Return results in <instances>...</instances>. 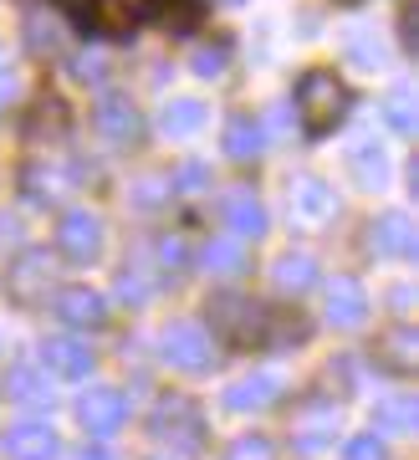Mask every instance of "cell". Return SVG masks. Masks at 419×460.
I'll list each match as a JSON object with an SVG mask.
<instances>
[{
    "instance_id": "603a6c76",
    "label": "cell",
    "mask_w": 419,
    "mask_h": 460,
    "mask_svg": "<svg viewBox=\"0 0 419 460\" xmlns=\"http://www.w3.org/2000/svg\"><path fill=\"white\" fill-rule=\"evenodd\" d=\"M200 261H205V271H215V277H241L245 266H251V256H245V246L236 235H215V241H205Z\"/></svg>"
},
{
    "instance_id": "5bb4252c",
    "label": "cell",
    "mask_w": 419,
    "mask_h": 460,
    "mask_svg": "<svg viewBox=\"0 0 419 460\" xmlns=\"http://www.w3.org/2000/svg\"><path fill=\"white\" fill-rule=\"evenodd\" d=\"M0 445H5L11 460H57L62 456V440H57V429L47 420H21V425H11L0 435Z\"/></svg>"
},
{
    "instance_id": "f546056e",
    "label": "cell",
    "mask_w": 419,
    "mask_h": 460,
    "mask_svg": "<svg viewBox=\"0 0 419 460\" xmlns=\"http://www.w3.org/2000/svg\"><path fill=\"white\" fill-rule=\"evenodd\" d=\"M118 296H123L129 307H144L148 296H154V277H148L144 266H123V271H118Z\"/></svg>"
},
{
    "instance_id": "ffe728a7",
    "label": "cell",
    "mask_w": 419,
    "mask_h": 460,
    "mask_svg": "<svg viewBox=\"0 0 419 460\" xmlns=\"http://www.w3.org/2000/svg\"><path fill=\"white\" fill-rule=\"evenodd\" d=\"M272 281L281 287V292H307V287H317L323 281V271H317V256L312 251H287V256H276L272 266Z\"/></svg>"
},
{
    "instance_id": "836d02e7",
    "label": "cell",
    "mask_w": 419,
    "mask_h": 460,
    "mask_svg": "<svg viewBox=\"0 0 419 460\" xmlns=\"http://www.w3.org/2000/svg\"><path fill=\"white\" fill-rule=\"evenodd\" d=\"M226 57H230V47L226 41H215V47H200L194 51V77H220V72H226Z\"/></svg>"
},
{
    "instance_id": "2e32d148",
    "label": "cell",
    "mask_w": 419,
    "mask_h": 460,
    "mask_svg": "<svg viewBox=\"0 0 419 460\" xmlns=\"http://www.w3.org/2000/svg\"><path fill=\"white\" fill-rule=\"evenodd\" d=\"M5 394L16 399L21 410H41V414H51V404H57L51 378L41 374V368H31V363H16V368L5 374Z\"/></svg>"
},
{
    "instance_id": "f35d334b",
    "label": "cell",
    "mask_w": 419,
    "mask_h": 460,
    "mask_svg": "<svg viewBox=\"0 0 419 460\" xmlns=\"http://www.w3.org/2000/svg\"><path fill=\"white\" fill-rule=\"evenodd\" d=\"M404 26H399V31H404V51H415V41H419V36H415V5H404Z\"/></svg>"
},
{
    "instance_id": "5b68a950",
    "label": "cell",
    "mask_w": 419,
    "mask_h": 460,
    "mask_svg": "<svg viewBox=\"0 0 419 460\" xmlns=\"http://www.w3.org/2000/svg\"><path fill=\"white\" fill-rule=\"evenodd\" d=\"M77 425L87 429L93 440L118 435V429L129 425V394H123V389H113V384H97V389H87V394L77 399Z\"/></svg>"
},
{
    "instance_id": "484cf974",
    "label": "cell",
    "mask_w": 419,
    "mask_h": 460,
    "mask_svg": "<svg viewBox=\"0 0 419 460\" xmlns=\"http://www.w3.org/2000/svg\"><path fill=\"white\" fill-rule=\"evenodd\" d=\"M343 51H348V62H353V66H363V72H379V66L388 62L384 41H379L373 31H363V26H358V31H348V41H343Z\"/></svg>"
},
{
    "instance_id": "44dd1931",
    "label": "cell",
    "mask_w": 419,
    "mask_h": 460,
    "mask_svg": "<svg viewBox=\"0 0 419 460\" xmlns=\"http://www.w3.org/2000/svg\"><path fill=\"white\" fill-rule=\"evenodd\" d=\"M415 425H419L415 394L394 389V394L373 399V429H388V435H415Z\"/></svg>"
},
{
    "instance_id": "ba28073f",
    "label": "cell",
    "mask_w": 419,
    "mask_h": 460,
    "mask_svg": "<svg viewBox=\"0 0 419 460\" xmlns=\"http://www.w3.org/2000/svg\"><path fill=\"white\" fill-rule=\"evenodd\" d=\"M323 317H327V328H338V332L363 328V323H369V287H363L358 277H333L327 281Z\"/></svg>"
},
{
    "instance_id": "3957f363",
    "label": "cell",
    "mask_w": 419,
    "mask_h": 460,
    "mask_svg": "<svg viewBox=\"0 0 419 460\" xmlns=\"http://www.w3.org/2000/svg\"><path fill=\"white\" fill-rule=\"evenodd\" d=\"M148 435L164 440L169 450H179V456H200V450H205V414H200L194 399L164 394L159 404L148 410Z\"/></svg>"
},
{
    "instance_id": "ab89813d",
    "label": "cell",
    "mask_w": 419,
    "mask_h": 460,
    "mask_svg": "<svg viewBox=\"0 0 419 460\" xmlns=\"http://www.w3.org/2000/svg\"><path fill=\"white\" fill-rule=\"evenodd\" d=\"M5 241H21V220H11V215H0V246Z\"/></svg>"
},
{
    "instance_id": "cb8c5ba5",
    "label": "cell",
    "mask_w": 419,
    "mask_h": 460,
    "mask_svg": "<svg viewBox=\"0 0 419 460\" xmlns=\"http://www.w3.org/2000/svg\"><path fill=\"white\" fill-rule=\"evenodd\" d=\"M261 148H266V128H261L251 113H236L226 123V154L230 159H256Z\"/></svg>"
},
{
    "instance_id": "ac0fdd59",
    "label": "cell",
    "mask_w": 419,
    "mask_h": 460,
    "mask_svg": "<svg viewBox=\"0 0 419 460\" xmlns=\"http://www.w3.org/2000/svg\"><path fill=\"white\" fill-rule=\"evenodd\" d=\"M226 226H230V235H236V241H256V235H266V205H261L251 190H230Z\"/></svg>"
},
{
    "instance_id": "277c9868",
    "label": "cell",
    "mask_w": 419,
    "mask_h": 460,
    "mask_svg": "<svg viewBox=\"0 0 419 460\" xmlns=\"http://www.w3.org/2000/svg\"><path fill=\"white\" fill-rule=\"evenodd\" d=\"M159 358L179 374H210L220 363V348H215V332L200 323H169L159 332Z\"/></svg>"
},
{
    "instance_id": "d4e9b609",
    "label": "cell",
    "mask_w": 419,
    "mask_h": 460,
    "mask_svg": "<svg viewBox=\"0 0 419 460\" xmlns=\"http://www.w3.org/2000/svg\"><path fill=\"white\" fill-rule=\"evenodd\" d=\"M373 358L388 363L394 374H409V368H415V332H409V328L384 332V338H379V348H373Z\"/></svg>"
},
{
    "instance_id": "d6a6232c",
    "label": "cell",
    "mask_w": 419,
    "mask_h": 460,
    "mask_svg": "<svg viewBox=\"0 0 419 460\" xmlns=\"http://www.w3.org/2000/svg\"><path fill=\"white\" fill-rule=\"evenodd\" d=\"M343 460H388V445L373 429H363V435H353V440L343 445Z\"/></svg>"
},
{
    "instance_id": "7c38bea8",
    "label": "cell",
    "mask_w": 419,
    "mask_h": 460,
    "mask_svg": "<svg viewBox=\"0 0 419 460\" xmlns=\"http://www.w3.org/2000/svg\"><path fill=\"white\" fill-rule=\"evenodd\" d=\"M36 358H41V374L47 378H67V384H77V378L93 374V348L82 343V338H47V343L36 348Z\"/></svg>"
},
{
    "instance_id": "60d3db41",
    "label": "cell",
    "mask_w": 419,
    "mask_h": 460,
    "mask_svg": "<svg viewBox=\"0 0 419 460\" xmlns=\"http://www.w3.org/2000/svg\"><path fill=\"white\" fill-rule=\"evenodd\" d=\"M388 302H394V313H409V287H394V292H388Z\"/></svg>"
},
{
    "instance_id": "d590c367",
    "label": "cell",
    "mask_w": 419,
    "mask_h": 460,
    "mask_svg": "<svg viewBox=\"0 0 419 460\" xmlns=\"http://www.w3.org/2000/svg\"><path fill=\"white\" fill-rule=\"evenodd\" d=\"M159 261L169 266V271H184V241H179V235H164L159 241Z\"/></svg>"
},
{
    "instance_id": "1f68e13d",
    "label": "cell",
    "mask_w": 419,
    "mask_h": 460,
    "mask_svg": "<svg viewBox=\"0 0 419 460\" xmlns=\"http://www.w3.org/2000/svg\"><path fill=\"white\" fill-rule=\"evenodd\" d=\"M226 460H276V445L266 440V435H256V429H251V435H241V440L226 450Z\"/></svg>"
},
{
    "instance_id": "e0dca14e",
    "label": "cell",
    "mask_w": 419,
    "mask_h": 460,
    "mask_svg": "<svg viewBox=\"0 0 419 460\" xmlns=\"http://www.w3.org/2000/svg\"><path fill=\"white\" fill-rule=\"evenodd\" d=\"M77 169H57V164H31L26 169V199L31 205H62L77 190Z\"/></svg>"
},
{
    "instance_id": "30bf717a",
    "label": "cell",
    "mask_w": 419,
    "mask_h": 460,
    "mask_svg": "<svg viewBox=\"0 0 419 460\" xmlns=\"http://www.w3.org/2000/svg\"><path fill=\"white\" fill-rule=\"evenodd\" d=\"M51 313H57V323H67V328H103L108 323V296L93 292L87 281H72V287H62V292L51 296Z\"/></svg>"
},
{
    "instance_id": "8fae6325",
    "label": "cell",
    "mask_w": 419,
    "mask_h": 460,
    "mask_svg": "<svg viewBox=\"0 0 419 460\" xmlns=\"http://www.w3.org/2000/svg\"><path fill=\"white\" fill-rule=\"evenodd\" d=\"M281 389H287V378H281V368H256V374H245V378H236L226 389V404L230 414H261L266 404H276L281 399Z\"/></svg>"
},
{
    "instance_id": "9a60e30c",
    "label": "cell",
    "mask_w": 419,
    "mask_h": 460,
    "mask_svg": "<svg viewBox=\"0 0 419 460\" xmlns=\"http://www.w3.org/2000/svg\"><path fill=\"white\" fill-rule=\"evenodd\" d=\"M369 251L373 256H388V261H409L415 256V226L404 210H388L369 226Z\"/></svg>"
},
{
    "instance_id": "b9f144b4",
    "label": "cell",
    "mask_w": 419,
    "mask_h": 460,
    "mask_svg": "<svg viewBox=\"0 0 419 460\" xmlns=\"http://www.w3.org/2000/svg\"><path fill=\"white\" fill-rule=\"evenodd\" d=\"M67 5H72V11H77V5H82V0H67Z\"/></svg>"
},
{
    "instance_id": "9c48e42d",
    "label": "cell",
    "mask_w": 419,
    "mask_h": 460,
    "mask_svg": "<svg viewBox=\"0 0 419 460\" xmlns=\"http://www.w3.org/2000/svg\"><path fill=\"white\" fill-rule=\"evenodd\" d=\"M287 210H291L297 226H327V220L338 215V195H333L327 180L302 174V180H291V190H287Z\"/></svg>"
},
{
    "instance_id": "52a82bcc",
    "label": "cell",
    "mask_w": 419,
    "mask_h": 460,
    "mask_svg": "<svg viewBox=\"0 0 419 460\" xmlns=\"http://www.w3.org/2000/svg\"><path fill=\"white\" fill-rule=\"evenodd\" d=\"M57 251L72 266H93L103 256V220L93 210H67L57 226Z\"/></svg>"
},
{
    "instance_id": "4fadbf2b",
    "label": "cell",
    "mask_w": 419,
    "mask_h": 460,
    "mask_svg": "<svg viewBox=\"0 0 419 460\" xmlns=\"http://www.w3.org/2000/svg\"><path fill=\"white\" fill-rule=\"evenodd\" d=\"M93 128L108 138L113 148H133L138 138H144V118H138V108H133L129 98H97V108H93Z\"/></svg>"
},
{
    "instance_id": "7a4b0ae2",
    "label": "cell",
    "mask_w": 419,
    "mask_h": 460,
    "mask_svg": "<svg viewBox=\"0 0 419 460\" xmlns=\"http://www.w3.org/2000/svg\"><path fill=\"white\" fill-rule=\"evenodd\" d=\"M210 328L230 348H266L272 343V307L241 292H215L210 296Z\"/></svg>"
},
{
    "instance_id": "4316f807",
    "label": "cell",
    "mask_w": 419,
    "mask_h": 460,
    "mask_svg": "<svg viewBox=\"0 0 419 460\" xmlns=\"http://www.w3.org/2000/svg\"><path fill=\"white\" fill-rule=\"evenodd\" d=\"M41 128H47L51 138H62V133H67V102L62 98H41V102H36L31 123H26V138L36 144V138H41Z\"/></svg>"
},
{
    "instance_id": "ee69618b",
    "label": "cell",
    "mask_w": 419,
    "mask_h": 460,
    "mask_svg": "<svg viewBox=\"0 0 419 460\" xmlns=\"http://www.w3.org/2000/svg\"><path fill=\"white\" fill-rule=\"evenodd\" d=\"M348 5H353V0H348Z\"/></svg>"
},
{
    "instance_id": "e575fe53",
    "label": "cell",
    "mask_w": 419,
    "mask_h": 460,
    "mask_svg": "<svg viewBox=\"0 0 419 460\" xmlns=\"http://www.w3.org/2000/svg\"><path fill=\"white\" fill-rule=\"evenodd\" d=\"M169 195H174V190H169V180H159V174H154V180H138V190H133L138 205H159V199H169Z\"/></svg>"
},
{
    "instance_id": "6da1fadb",
    "label": "cell",
    "mask_w": 419,
    "mask_h": 460,
    "mask_svg": "<svg viewBox=\"0 0 419 460\" xmlns=\"http://www.w3.org/2000/svg\"><path fill=\"white\" fill-rule=\"evenodd\" d=\"M297 118H302L307 138H327L333 128H343V118L353 113V93L333 66H307L297 77Z\"/></svg>"
},
{
    "instance_id": "8992f818",
    "label": "cell",
    "mask_w": 419,
    "mask_h": 460,
    "mask_svg": "<svg viewBox=\"0 0 419 460\" xmlns=\"http://www.w3.org/2000/svg\"><path fill=\"white\" fill-rule=\"evenodd\" d=\"M47 281H51V256L41 246H26L16 261L5 266V296L16 307H36L47 296Z\"/></svg>"
},
{
    "instance_id": "d6986e66",
    "label": "cell",
    "mask_w": 419,
    "mask_h": 460,
    "mask_svg": "<svg viewBox=\"0 0 419 460\" xmlns=\"http://www.w3.org/2000/svg\"><path fill=\"white\" fill-rule=\"evenodd\" d=\"M348 169H353V180L363 184V190H384L388 174H394L384 144H373V138H358V144L348 148Z\"/></svg>"
},
{
    "instance_id": "8d00e7d4",
    "label": "cell",
    "mask_w": 419,
    "mask_h": 460,
    "mask_svg": "<svg viewBox=\"0 0 419 460\" xmlns=\"http://www.w3.org/2000/svg\"><path fill=\"white\" fill-rule=\"evenodd\" d=\"M72 460H118V456H113L103 440H82L77 450H72Z\"/></svg>"
},
{
    "instance_id": "4dcf8cb0",
    "label": "cell",
    "mask_w": 419,
    "mask_h": 460,
    "mask_svg": "<svg viewBox=\"0 0 419 460\" xmlns=\"http://www.w3.org/2000/svg\"><path fill=\"white\" fill-rule=\"evenodd\" d=\"M169 190H179V195H200V190H210V164H200V159H184V164H174V174H169Z\"/></svg>"
},
{
    "instance_id": "7bdbcfd3",
    "label": "cell",
    "mask_w": 419,
    "mask_h": 460,
    "mask_svg": "<svg viewBox=\"0 0 419 460\" xmlns=\"http://www.w3.org/2000/svg\"><path fill=\"white\" fill-rule=\"evenodd\" d=\"M226 5H241V0H226Z\"/></svg>"
},
{
    "instance_id": "83f0119b",
    "label": "cell",
    "mask_w": 419,
    "mask_h": 460,
    "mask_svg": "<svg viewBox=\"0 0 419 460\" xmlns=\"http://www.w3.org/2000/svg\"><path fill=\"white\" fill-rule=\"evenodd\" d=\"M384 118L394 123V133H415V87L399 83L394 93L384 98Z\"/></svg>"
},
{
    "instance_id": "f1b7e54d",
    "label": "cell",
    "mask_w": 419,
    "mask_h": 460,
    "mask_svg": "<svg viewBox=\"0 0 419 460\" xmlns=\"http://www.w3.org/2000/svg\"><path fill=\"white\" fill-rule=\"evenodd\" d=\"M333 435H338V414H323V420H307L291 440H297V450L317 456V450H327V445H333Z\"/></svg>"
},
{
    "instance_id": "74e56055",
    "label": "cell",
    "mask_w": 419,
    "mask_h": 460,
    "mask_svg": "<svg viewBox=\"0 0 419 460\" xmlns=\"http://www.w3.org/2000/svg\"><path fill=\"white\" fill-rule=\"evenodd\" d=\"M16 98V72L11 66H0V113H5V102Z\"/></svg>"
},
{
    "instance_id": "7402d4cb",
    "label": "cell",
    "mask_w": 419,
    "mask_h": 460,
    "mask_svg": "<svg viewBox=\"0 0 419 460\" xmlns=\"http://www.w3.org/2000/svg\"><path fill=\"white\" fill-rule=\"evenodd\" d=\"M200 128H205V102L200 98H169L159 108V133H169V138H190Z\"/></svg>"
}]
</instances>
